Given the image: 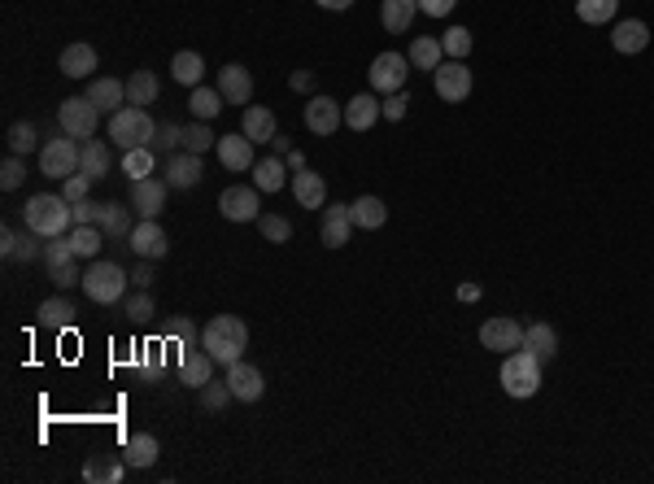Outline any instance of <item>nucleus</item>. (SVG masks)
Returning a JSON list of instances; mask_svg holds the SVG:
<instances>
[{"label":"nucleus","instance_id":"nucleus-38","mask_svg":"<svg viewBox=\"0 0 654 484\" xmlns=\"http://www.w3.org/2000/svg\"><path fill=\"white\" fill-rule=\"evenodd\" d=\"M441 61H445V48H441L436 36H415L410 40V66L415 70H436Z\"/></svg>","mask_w":654,"mask_h":484},{"label":"nucleus","instance_id":"nucleus-30","mask_svg":"<svg viewBox=\"0 0 654 484\" xmlns=\"http://www.w3.org/2000/svg\"><path fill=\"white\" fill-rule=\"evenodd\" d=\"M161 454V445L153 432H136L131 441H127V449H122V458H127V467H136V471H144V467H153Z\"/></svg>","mask_w":654,"mask_h":484},{"label":"nucleus","instance_id":"nucleus-57","mask_svg":"<svg viewBox=\"0 0 654 484\" xmlns=\"http://www.w3.org/2000/svg\"><path fill=\"white\" fill-rule=\"evenodd\" d=\"M458 0H419V14H428V18H445V14H454Z\"/></svg>","mask_w":654,"mask_h":484},{"label":"nucleus","instance_id":"nucleus-42","mask_svg":"<svg viewBox=\"0 0 654 484\" xmlns=\"http://www.w3.org/2000/svg\"><path fill=\"white\" fill-rule=\"evenodd\" d=\"M127 476V458H88L83 467V480L92 484H119Z\"/></svg>","mask_w":654,"mask_h":484},{"label":"nucleus","instance_id":"nucleus-20","mask_svg":"<svg viewBox=\"0 0 654 484\" xmlns=\"http://www.w3.org/2000/svg\"><path fill=\"white\" fill-rule=\"evenodd\" d=\"M201 175H205V161H201V153H171L166 158V183L171 188H197Z\"/></svg>","mask_w":654,"mask_h":484},{"label":"nucleus","instance_id":"nucleus-56","mask_svg":"<svg viewBox=\"0 0 654 484\" xmlns=\"http://www.w3.org/2000/svg\"><path fill=\"white\" fill-rule=\"evenodd\" d=\"M379 105H384V118H389V122H401V118H406V105H410V101H406L401 92H389Z\"/></svg>","mask_w":654,"mask_h":484},{"label":"nucleus","instance_id":"nucleus-14","mask_svg":"<svg viewBox=\"0 0 654 484\" xmlns=\"http://www.w3.org/2000/svg\"><path fill=\"white\" fill-rule=\"evenodd\" d=\"M166 192H171V183L166 180H131V210H136L140 219H158L161 210H166Z\"/></svg>","mask_w":654,"mask_h":484},{"label":"nucleus","instance_id":"nucleus-25","mask_svg":"<svg viewBox=\"0 0 654 484\" xmlns=\"http://www.w3.org/2000/svg\"><path fill=\"white\" fill-rule=\"evenodd\" d=\"M611 44H615V53H646V44H650V26L641 18H624L619 26L611 31Z\"/></svg>","mask_w":654,"mask_h":484},{"label":"nucleus","instance_id":"nucleus-53","mask_svg":"<svg viewBox=\"0 0 654 484\" xmlns=\"http://www.w3.org/2000/svg\"><path fill=\"white\" fill-rule=\"evenodd\" d=\"M22 180H26V166H22V158H14V153H9V158H5V166H0V188H5V192H18Z\"/></svg>","mask_w":654,"mask_h":484},{"label":"nucleus","instance_id":"nucleus-12","mask_svg":"<svg viewBox=\"0 0 654 484\" xmlns=\"http://www.w3.org/2000/svg\"><path fill=\"white\" fill-rule=\"evenodd\" d=\"M210 380H214L210 349H205V345H183V349H179V384L201 388V384H210Z\"/></svg>","mask_w":654,"mask_h":484},{"label":"nucleus","instance_id":"nucleus-44","mask_svg":"<svg viewBox=\"0 0 654 484\" xmlns=\"http://www.w3.org/2000/svg\"><path fill=\"white\" fill-rule=\"evenodd\" d=\"M619 0H576V18L589 22V26H602V22L615 18Z\"/></svg>","mask_w":654,"mask_h":484},{"label":"nucleus","instance_id":"nucleus-19","mask_svg":"<svg viewBox=\"0 0 654 484\" xmlns=\"http://www.w3.org/2000/svg\"><path fill=\"white\" fill-rule=\"evenodd\" d=\"M218 92H223L227 105H249V97H254V75H249L240 61H232V66L218 70Z\"/></svg>","mask_w":654,"mask_h":484},{"label":"nucleus","instance_id":"nucleus-17","mask_svg":"<svg viewBox=\"0 0 654 484\" xmlns=\"http://www.w3.org/2000/svg\"><path fill=\"white\" fill-rule=\"evenodd\" d=\"M227 384H232V397H236V402H258L262 393H266L262 371L254 363H244V358L227 366Z\"/></svg>","mask_w":654,"mask_h":484},{"label":"nucleus","instance_id":"nucleus-31","mask_svg":"<svg viewBox=\"0 0 654 484\" xmlns=\"http://www.w3.org/2000/svg\"><path fill=\"white\" fill-rule=\"evenodd\" d=\"M288 180H293V175H288V161H279L275 153L254 166V188H258V192H279Z\"/></svg>","mask_w":654,"mask_h":484},{"label":"nucleus","instance_id":"nucleus-10","mask_svg":"<svg viewBox=\"0 0 654 484\" xmlns=\"http://www.w3.org/2000/svg\"><path fill=\"white\" fill-rule=\"evenodd\" d=\"M127 249L136 253V258H149V263H158L171 253V241H166V227L158 219H140L131 227V236H127Z\"/></svg>","mask_w":654,"mask_h":484},{"label":"nucleus","instance_id":"nucleus-43","mask_svg":"<svg viewBox=\"0 0 654 484\" xmlns=\"http://www.w3.org/2000/svg\"><path fill=\"white\" fill-rule=\"evenodd\" d=\"M161 341H175L179 349H183V345H201V332L188 314H175V319L161 323Z\"/></svg>","mask_w":654,"mask_h":484},{"label":"nucleus","instance_id":"nucleus-28","mask_svg":"<svg viewBox=\"0 0 654 484\" xmlns=\"http://www.w3.org/2000/svg\"><path fill=\"white\" fill-rule=\"evenodd\" d=\"M100 232H105V241H127L131 236V205L122 201H105L100 205Z\"/></svg>","mask_w":654,"mask_h":484},{"label":"nucleus","instance_id":"nucleus-2","mask_svg":"<svg viewBox=\"0 0 654 484\" xmlns=\"http://www.w3.org/2000/svg\"><path fill=\"white\" fill-rule=\"evenodd\" d=\"M75 227V210L66 197H53V192H36L26 201V232H36L40 241H53V236H66Z\"/></svg>","mask_w":654,"mask_h":484},{"label":"nucleus","instance_id":"nucleus-18","mask_svg":"<svg viewBox=\"0 0 654 484\" xmlns=\"http://www.w3.org/2000/svg\"><path fill=\"white\" fill-rule=\"evenodd\" d=\"M349 232H354V214H349V205H327L323 210V222H318V236L327 249H345L349 244Z\"/></svg>","mask_w":654,"mask_h":484},{"label":"nucleus","instance_id":"nucleus-61","mask_svg":"<svg viewBox=\"0 0 654 484\" xmlns=\"http://www.w3.org/2000/svg\"><path fill=\"white\" fill-rule=\"evenodd\" d=\"M458 302H480V283H458Z\"/></svg>","mask_w":654,"mask_h":484},{"label":"nucleus","instance_id":"nucleus-21","mask_svg":"<svg viewBox=\"0 0 654 484\" xmlns=\"http://www.w3.org/2000/svg\"><path fill=\"white\" fill-rule=\"evenodd\" d=\"M240 131H244L254 144H271L279 136L275 109H271V105H249V109H244V118H240Z\"/></svg>","mask_w":654,"mask_h":484},{"label":"nucleus","instance_id":"nucleus-16","mask_svg":"<svg viewBox=\"0 0 654 484\" xmlns=\"http://www.w3.org/2000/svg\"><path fill=\"white\" fill-rule=\"evenodd\" d=\"M218 161H223V166H227V170H254V166H258V158H254V149H258V144L249 140V136H244V131H232V136H218Z\"/></svg>","mask_w":654,"mask_h":484},{"label":"nucleus","instance_id":"nucleus-46","mask_svg":"<svg viewBox=\"0 0 654 484\" xmlns=\"http://www.w3.org/2000/svg\"><path fill=\"white\" fill-rule=\"evenodd\" d=\"M236 402V397H232V384L223 380V384H201V406H205V410H210V415H223V410H227V406Z\"/></svg>","mask_w":654,"mask_h":484},{"label":"nucleus","instance_id":"nucleus-8","mask_svg":"<svg viewBox=\"0 0 654 484\" xmlns=\"http://www.w3.org/2000/svg\"><path fill=\"white\" fill-rule=\"evenodd\" d=\"M367 75H371V88L384 92V97H389V92H401L406 79H410V57H406V53H379Z\"/></svg>","mask_w":654,"mask_h":484},{"label":"nucleus","instance_id":"nucleus-9","mask_svg":"<svg viewBox=\"0 0 654 484\" xmlns=\"http://www.w3.org/2000/svg\"><path fill=\"white\" fill-rule=\"evenodd\" d=\"M432 88H436V97L450 105L467 101V97H472V70H467L462 61H441L432 70Z\"/></svg>","mask_w":654,"mask_h":484},{"label":"nucleus","instance_id":"nucleus-64","mask_svg":"<svg viewBox=\"0 0 654 484\" xmlns=\"http://www.w3.org/2000/svg\"><path fill=\"white\" fill-rule=\"evenodd\" d=\"M288 170H306V158H301V153H288Z\"/></svg>","mask_w":654,"mask_h":484},{"label":"nucleus","instance_id":"nucleus-50","mask_svg":"<svg viewBox=\"0 0 654 484\" xmlns=\"http://www.w3.org/2000/svg\"><path fill=\"white\" fill-rule=\"evenodd\" d=\"M161 345H144V354H140V380L144 384H158L161 380Z\"/></svg>","mask_w":654,"mask_h":484},{"label":"nucleus","instance_id":"nucleus-63","mask_svg":"<svg viewBox=\"0 0 654 484\" xmlns=\"http://www.w3.org/2000/svg\"><path fill=\"white\" fill-rule=\"evenodd\" d=\"M271 149H275V153H284V158H288V153H293V140H288V136H275V140H271Z\"/></svg>","mask_w":654,"mask_h":484},{"label":"nucleus","instance_id":"nucleus-37","mask_svg":"<svg viewBox=\"0 0 654 484\" xmlns=\"http://www.w3.org/2000/svg\"><path fill=\"white\" fill-rule=\"evenodd\" d=\"M524 345L533 349V354L541 358V363H550V358L558 354V332L550 327V323H533V327L524 332Z\"/></svg>","mask_w":654,"mask_h":484},{"label":"nucleus","instance_id":"nucleus-1","mask_svg":"<svg viewBox=\"0 0 654 484\" xmlns=\"http://www.w3.org/2000/svg\"><path fill=\"white\" fill-rule=\"evenodd\" d=\"M201 345L210 349V358L223 366H232L244 358V349H249V327L244 319L236 314H214V319L201 327Z\"/></svg>","mask_w":654,"mask_h":484},{"label":"nucleus","instance_id":"nucleus-4","mask_svg":"<svg viewBox=\"0 0 654 484\" xmlns=\"http://www.w3.org/2000/svg\"><path fill=\"white\" fill-rule=\"evenodd\" d=\"M79 158H83V144L70 140L66 131H57V136H48L40 144V175L44 180H70V175H79Z\"/></svg>","mask_w":654,"mask_h":484},{"label":"nucleus","instance_id":"nucleus-48","mask_svg":"<svg viewBox=\"0 0 654 484\" xmlns=\"http://www.w3.org/2000/svg\"><path fill=\"white\" fill-rule=\"evenodd\" d=\"M258 232H262V236H266L271 244L293 241V222L284 219V214H258Z\"/></svg>","mask_w":654,"mask_h":484},{"label":"nucleus","instance_id":"nucleus-11","mask_svg":"<svg viewBox=\"0 0 654 484\" xmlns=\"http://www.w3.org/2000/svg\"><path fill=\"white\" fill-rule=\"evenodd\" d=\"M524 323L511 319V314H497V319H489L484 327H480V345L484 349H497V354H515V349H524Z\"/></svg>","mask_w":654,"mask_h":484},{"label":"nucleus","instance_id":"nucleus-23","mask_svg":"<svg viewBox=\"0 0 654 484\" xmlns=\"http://www.w3.org/2000/svg\"><path fill=\"white\" fill-rule=\"evenodd\" d=\"M376 118H384V105H379L371 92H358V97L345 101V127H349V131H371Z\"/></svg>","mask_w":654,"mask_h":484},{"label":"nucleus","instance_id":"nucleus-40","mask_svg":"<svg viewBox=\"0 0 654 484\" xmlns=\"http://www.w3.org/2000/svg\"><path fill=\"white\" fill-rule=\"evenodd\" d=\"M153 161H158V153H153L149 144L122 149V175H127V180H149V175H153Z\"/></svg>","mask_w":654,"mask_h":484},{"label":"nucleus","instance_id":"nucleus-32","mask_svg":"<svg viewBox=\"0 0 654 484\" xmlns=\"http://www.w3.org/2000/svg\"><path fill=\"white\" fill-rule=\"evenodd\" d=\"M66 241H70V249H75L79 258H97L100 244H105V232H100L97 222H75V227L66 232Z\"/></svg>","mask_w":654,"mask_h":484},{"label":"nucleus","instance_id":"nucleus-29","mask_svg":"<svg viewBox=\"0 0 654 484\" xmlns=\"http://www.w3.org/2000/svg\"><path fill=\"white\" fill-rule=\"evenodd\" d=\"M109 166H114V153H109V144L105 140H83V158H79V175L97 183L109 175Z\"/></svg>","mask_w":654,"mask_h":484},{"label":"nucleus","instance_id":"nucleus-49","mask_svg":"<svg viewBox=\"0 0 654 484\" xmlns=\"http://www.w3.org/2000/svg\"><path fill=\"white\" fill-rule=\"evenodd\" d=\"M179 144H183V127L166 118V122H158V136H153V144H149V149H153V153H166V158H171Z\"/></svg>","mask_w":654,"mask_h":484},{"label":"nucleus","instance_id":"nucleus-52","mask_svg":"<svg viewBox=\"0 0 654 484\" xmlns=\"http://www.w3.org/2000/svg\"><path fill=\"white\" fill-rule=\"evenodd\" d=\"M158 314V305H153V297H149V288H140L136 297H127V319L131 323H149Z\"/></svg>","mask_w":654,"mask_h":484},{"label":"nucleus","instance_id":"nucleus-35","mask_svg":"<svg viewBox=\"0 0 654 484\" xmlns=\"http://www.w3.org/2000/svg\"><path fill=\"white\" fill-rule=\"evenodd\" d=\"M5 258L9 263H31V258H44V249L36 244V232L31 236H22V232H14V227H5Z\"/></svg>","mask_w":654,"mask_h":484},{"label":"nucleus","instance_id":"nucleus-55","mask_svg":"<svg viewBox=\"0 0 654 484\" xmlns=\"http://www.w3.org/2000/svg\"><path fill=\"white\" fill-rule=\"evenodd\" d=\"M88 188H92V180H88V175H70V180H61V197L75 205V201H83V197H88Z\"/></svg>","mask_w":654,"mask_h":484},{"label":"nucleus","instance_id":"nucleus-22","mask_svg":"<svg viewBox=\"0 0 654 484\" xmlns=\"http://www.w3.org/2000/svg\"><path fill=\"white\" fill-rule=\"evenodd\" d=\"M57 66H61V75H66V79H88V75L97 70V48H92V44H83V40L66 44V48H61V57H57Z\"/></svg>","mask_w":654,"mask_h":484},{"label":"nucleus","instance_id":"nucleus-3","mask_svg":"<svg viewBox=\"0 0 654 484\" xmlns=\"http://www.w3.org/2000/svg\"><path fill=\"white\" fill-rule=\"evenodd\" d=\"M158 136V122L149 118L144 105H122L119 114H109V140L122 149H140V144H153Z\"/></svg>","mask_w":654,"mask_h":484},{"label":"nucleus","instance_id":"nucleus-26","mask_svg":"<svg viewBox=\"0 0 654 484\" xmlns=\"http://www.w3.org/2000/svg\"><path fill=\"white\" fill-rule=\"evenodd\" d=\"M88 101L97 105L100 114H119L122 105H127V83H122V79H92V88H88Z\"/></svg>","mask_w":654,"mask_h":484},{"label":"nucleus","instance_id":"nucleus-27","mask_svg":"<svg viewBox=\"0 0 654 484\" xmlns=\"http://www.w3.org/2000/svg\"><path fill=\"white\" fill-rule=\"evenodd\" d=\"M415 14H419V0H384L379 5V22H384L389 36H406Z\"/></svg>","mask_w":654,"mask_h":484},{"label":"nucleus","instance_id":"nucleus-15","mask_svg":"<svg viewBox=\"0 0 654 484\" xmlns=\"http://www.w3.org/2000/svg\"><path fill=\"white\" fill-rule=\"evenodd\" d=\"M340 122H345V109H340L332 97H310V101H306V131H315V136H337Z\"/></svg>","mask_w":654,"mask_h":484},{"label":"nucleus","instance_id":"nucleus-54","mask_svg":"<svg viewBox=\"0 0 654 484\" xmlns=\"http://www.w3.org/2000/svg\"><path fill=\"white\" fill-rule=\"evenodd\" d=\"M48 280L57 283V288H75V283H83L79 258H75V263H61V266H48Z\"/></svg>","mask_w":654,"mask_h":484},{"label":"nucleus","instance_id":"nucleus-36","mask_svg":"<svg viewBox=\"0 0 654 484\" xmlns=\"http://www.w3.org/2000/svg\"><path fill=\"white\" fill-rule=\"evenodd\" d=\"M161 92V83L153 70H131V79H127V105H153Z\"/></svg>","mask_w":654,"mask_h":484},{"label":"nucleus","instance_id":"nucleus-41","mask_svg":"<svg viewBox=\"0 0 654 484\" xmlns=\"http://www.w3.org/2000/svg\"><path fill=\"white\" fill-rule=\"evenodd\" d=\"M75 305L66 302V297H48V302L40 305V323L48 327V332H61V327H75Z\"/></svg>","mask_w":654,"mask_h":484},{"label":"nucleus","instance_id":"nucleus-24","mask_svg":"<svg viewBox=\"0 0 654 484\" xmlns=\"http://www.w3.org/2000/svg\"><path fill=\"white\" fill-rule=\"evenodd\" d=\"M293 197H297L301 210H323V201H327V183H323V175H315L310 166L306 170H293Z\"/></svg>","mask_w":654,"mask_h":484},{"label":"nucleus","instance_id":"nucleus-59","mask_svg":"<svg viewBox=\"0 0 654 484\" xmlns=\"http://www.w3.org/2000/svg\"><path fill=\"white\" fill-rule=\"evenodd\" d=\"M288 88H293V92H315V70H293V75H288Z\"/></svg>","mask_w":654,"mask_h":484},{"label":"nucleus","instance_id":"nucleus-60","mask_svg":"<svg viewBox=\"0 0 654 484\" xmlns=\"http://www.w3.org/2000/svg\"><path fill=\"white\" fill-rule=\"evenodd\" d=\"M153 280H158V275H153V263L144 258V263L131 271V283H136V288H153Z\"/></svg>","mask_w":654,"mask_h":484},{"label":"nucleus","instance_id":"nucleus-58","mask_svg":"<svg viewBox=\"0 0 654 484\" xmlns=\"http://www.w3.org/2000/svg\"><path fill=\"white\" fill-rule=\"evenodd\" d=\"M70 210H75V222H100V205L88 201V197H83V201H75Z\"/></svg>","mask_w":654,"mask_h":484},{"label":"nucleus","instance_id":"nucleus-33","mask_svg":"<svg viewBox=\"0 0 654 484\" xmlns=\"http://www.w3.org/2000/svg\"><path fill=\"white\" fill-rule=\"evenodd\" d=\"M201 75H205V57H201V53H192V48L175 53V61H171V79L183 83V88H201Z\"/></svg>","mask_w":654,"mask_h":484},{"label":"nucleus","instance_id":"nucleus-45","mask_svg":"<svg viewBox=\"0 0 654 484\" xmlns=\"http://www.w3.org/2000/svg\"><path fill=\"white\" fill-rule=\"evenodd\" d=\"M5 144H9V153H14V158H26V153L40 144L36 122H14V127H9V136H5Z\"/></svg>","mask_w":654,"mask_h":484},{"label":"nucleus","instance_id":"nucleus-62","mask_svg":"<svg viewBox=\"0 0 654 484\" xmlns=\"http://www.w3.org/2000/svg\"><path fill=\"white\" fill-rule=\"evenodd\" d=\"M323 9H332V14H345V9H354V0H315Z\"/></svg>","mask_w":654,"mask_h":484},{"label":"nucleus","instance_id":"nucleus-5","mask_svg":"<svg viewBox=\"0 0 654 484\" xmlns=\"http://www.w3.org/2000/svg\"><path fill=\"white\" fill-rule=\"evenodd\" d=\"M127 283H131V275H127L119 263H97V258H92V266L83 271V293L97 305L122 302V297H127Z\"/></svg>","mask_w":654,"mask_h":484},{"label":"nucleus","instance_id":"nucleus-34","mask_svg":"<svg viewBox=\"0 0 654 484\" xmlns=\"http://www.w3.org/2000/svg\"><path fill=\"white\" fill-rule=\"evenodd\" d=\"M349 214H354V227H362V232H376V227H384V222H389V205L379 201V197H358V201L349 205Z\"/></svg>","mask_w":654,"mask_h":484},{"label":"nucleus","instance_id":"nucleus-47","mask_svg":"<svg viewBox=\"0 0 654 484\" xmlns=\"http://www.w3.org/2000/svg\"><path fill=\"white\" fill-rule=\"evenodd\" d=\"M218 136L210 131V122H192V127H183V149L188 153H201L205 158V149H214Z\"/></svg>","mask_w":654,"mask_h":484},{"label":"nucleus","instance_id":"nucleus-7","mask_svg":"<svg viewBox=\"0 0 654 484\" xmlns=\"http://www.w3.org/2000/svg\"><path fill=\"white\" fill-rule=\"evenodd\" d=\"M97 118H100V109L88 97H70V101H61V109H57V122H61V131L70 136V140H92L97 136Z\"/></svg>","mask_w":654,"mask_h":484},{"label":"nucleus","instance_id":"nucleus-13","mask_svg":"<svg viewBox=\"0 0 654 484\" xmlns=\"http://www.w3.org/2000/svg\"><path fill=\"white\" fill-rule=\"evenodd\" d=\"M218 214L227 222H258L262 205H258V188H227L223 197H218Z\"/></svg>","mask_w":654,"mask_h":484},{"label":"nucleus","instance_id":"nucleus-39","mask_svg":"<svg viewBox=\"0 0 654 484\" xmlns=\"http://www.w3.org/2000/svg\"><path fill=\"white\" fill-rule=\"evenodd\" d=\"M223 92H218V88H205V83H201V88H192V97H188V109H192V118L197 122H210V118H218V109H223Z\"/></svg>","mask_w":654,"mask_h":484},{"label":"nucleus","instance_id":"nucleus-6","mask_svg":"<svg viewBox=\"0 0 654 484\" xmlns=\"http://www.w3.org/2000/svg\"><path fill=\"white\" fill-rule=\"evenodd\" d=\"M502 388H506L511 397H533L536 388H541V358H536L528 345L515 349V354H506V363H502Z\"/></svg>","mask_w":654,"mask_h":484},{"label":"nucleus","instance_id":"nucleus-51","mask_svg":"<svg viewBox=\"0 0 654 484\" xmlns=\"http://www.w3.org/2000/svg\"><path fill=\"white\" fill-rule=\"evenodd\" d=\"M441 48H445L454 61H462L467 53H472V31H467V26H450L445 40H441Z\"/></svg>","mask_w":654,"mask_h":484}]
</instances>
